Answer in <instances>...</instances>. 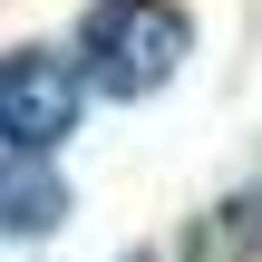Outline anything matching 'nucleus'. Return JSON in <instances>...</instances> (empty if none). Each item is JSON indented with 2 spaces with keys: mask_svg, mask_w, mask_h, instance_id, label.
Listing matches in <instances>:
<instances>
[{
  "mask_svg": "<svg viewBox=\"0 0 262 262\" xmlns=\"http://www.w3.org/2000/svg\"><path fill=\"white\" fill-rule=\"evenodd\" d=\"M78 78L107 88V97H156L185 58H194V19L175 0H97L78 19Z\"/></svg>",
  "mask_w": 262,
  "mask_h": 262,
  "instance_id": "f257e3e1",
  "label": "nucleus"
},
{
  "mask_svg": "<svg viewBox=\"0 0 262 262\" xmlns=\"http://www.w3.org/2000/svg\"><path fill=\"white\" fill-rule=\"evenodd\" d=\"M78 107H88L78 58H58V49H10L0 58V156H58Z\"/></svg>",
  "mask_w": 262,
  "mask_h": 262,
  "instance_id": "f03ea898",
  "label": "nucleus"
},
{
  "mask_svg": "<svg viewBox=\"0 0 262 262\" xmlns=\"http://www.w3.org/2000/svg\"><path fill=\"white\" fill-rule=\"evenodd\" d=\"M68 224V175L49 156H0V233L29 243V233H58Z\"/></svg>",
  "mask_w": 262,
  "mask_h": 262,
  "instance_id": "7ed1b4c3",
  "label": "nucleus"
},
{
  "mask_svg": "<svg viewBox=\"0 0 262 262\" xmlns=\"http://www.w3.org/2000/svg\"><path fill=\"white\" fill-rule=\"evenodd\" d=\"M126 262H156V253H126Z\"/></svg>",
  "mask_w": 262,
  "mask_h": 262,
  "instance_id": "20e7f679",
  "label": "nucleus"
}]
</instances>
